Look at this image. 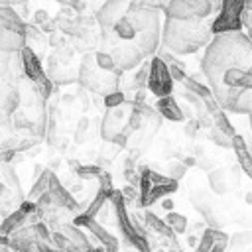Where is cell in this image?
Returning <instances> with one entry per match:
<instances>
[{
    "mask_svg": "<svg viewBox=\"0 0 252 252\" xmlns=\"http://www.w3.org/2000/svg\"><path fill=\"white\" fill-rule=\"evenodd\" d=\"M183 91L191 93L193 96H197V98H201V100H207V98L213 96L211 91H209V87H207L205 83H201L199 77H189V75H187V77L183 79Z\"/></svg>",
    "mask_w": 252,
    "mask_h": 252,
    "instance_id": "obj_22",
    "label": "cell"
},
{
    "mask_svg": "<svg viewBox=\"0 0 252 252\" xmlns=\"http://www.w3.org/2000/svg\"><path fill=\"white\" fill-rule=\"evenodd\" d=\"M118 43L136 45L144 57H154L159 45V12L150 2H128L126 12L114 26L100 33V51H108Z\"/></svg>",
    "mask_w": 252,
    "mask_h": 252,
    "instance_id": "obj_1",
    "label": "cell"
},
{
    "mask_svg": "<svg viewBox=\"0 0 252 252\" xmlns=\"http://www.w3.org/2000/svg\"><path fill=\"white\" fill-rule=\"evenodd\" d=\"M163 222L171 228V232H173V234H183V232H187V226H189L187 217H185V215H181V213H175V211L167 213Z\"/></svg>",
    "mask_w": 252,
    "mask_h": 252,
    "instance_id": "obj_24",
    "label": "cell"
},
{
    "mask_svg": "<svg viewBox=\"0 0 252 252\" xmlns=\"http://www.w3.org/2000/svg\"><path fill=\"white\" fill-rule=\"evenodd\" d=\"M4 138H6V134H4V132H2V130H0V142H2V140H4Z\"/></svg>",
    "mask_w": 252,
    "mask_h": 252,
    "instance_id": "obj_38",
    "label": "cell"
},
{
    "mask_svg": "<svg viewBox=\"0 0 252 252\" xmlns=\"http://www.w3.org/2000/svg\"><path fill=\"white\" fill-rule=\"evenodd\" d=\"M0 177H2V183H4V185L10 189V193L14 195V199H16L18 203H22V201H24V193H22V185H20V179H18L16 171H14L10 165L0 163Z\"/></svg>",
    "mask_w": 252,
    "mask_h": 252,
    "instance_id": "obj_21",
    "label": "cell"
},
{
    "mask_svg": "<svg viewBox=\"0 0 252 252\" xmlns=\"http://www.w3.org/2000/svg\"><path fill=\"white\" fill-rule=\"evenodd\" d=\"M215 4L209 0H171L163 6L165 18L171 20H205L213 14Z\"/></svg>",
    "mask_w": 252,
    "mask_h": 252,
    "instance_id": "obj_8",
    "label": "cell"
},
{
    "mask_svg": "<svg viewBox=\"0 0 252 252\" xmlns=\"http://www.w3.org/2000/svg\"><path fill=\"white\" fill-rule=\"evenodd\" d=\"M213 39L211 20H171L165 18L163 32H159L161 49L173 55L197 53Z\"/></svg>",
    "mask_w": 252,
    "mask_h": 252,
    "instance_id": "obj_3",
    "label": "cell"
},
{
    "mask_svg": "<svg viewBox=\"0 0 252 252\" xmlns=\"http://www.w3.org/2000/svg\"><path fill=\"white\" fill-rule=\"evenodd\" d=\"M185 171H187V167L181 163V161H169L167 165H165V169H163V177H167V179H173V181H177V179H181L183 175H185Z\"/></svg>",
    "mask_w": 252,
    "mask_h": 252,
    "instance_id": "obj_28",
    "label": "cell"
},
{
    "mask_svg": "<svg viewBox=\"0 0 252 252\" xmlns=\"http://www.w3.org/2000/svg\"><path fill=\"white\" fill-rule=\"evenodd\" d=\"M51 169H43L39 175H37V179L33 181V185H32V189H30V193H28V201H37L43 193H47V187H49V177H51Z\"/></svg>",
    "mask_w": 252,
    "mask_h": 252,
    "instance_id": "obj_23",
    "label": "cell"
},
{
    "mask_svg": "<svg viewBox=\"0 0 252 252\" xmlns=\"http://www.w3.org/2000/svg\"><path fill=\"white\" fill-rule=\"evenodd\" d=\"M158 57L165 63V67H167V71H169V77H171V81H177V83H183V79L187 77V65L181 61V59H177V57H173L171 53H167V51H159L158 53Z\"/></svg>",
    "mask_w": 252,
    "mask_h": 252,
    "instance_id": "obj_19",
    "label": "cell"
},
{
    "mask_svg": "<svg viewBox=\"0 0 252 252\" xmlns=\"http://www.w3.org/2000/svg\"><path fill=\"white\" fill-rule=\"evenodd\" d=\"M89 124H91V120L89 118H81V122H79V128H77V132H75V142H83L85 140V134H87V130H89Z\"/></svg>",
    "mask_w": 252,
    "mask_h": 252,
    "instance_id": "obj_33",
    "label": "cell"
},
{
    "mask_svg": "<svg viewBox=\"0 0 252 252\" xmlns=\"http://www.w3.org/2000/svg\"><path fill=\"white\" fill-rule=\"evenodd\" d=\"M102 100H104V106H106V108H118V106L124 104L126 94H124V91H114V93L102 96Z\"/></svg>",
    "mask_w": 252,
    "mask_h": 252,
    "instance_id": "obj_30",
    "label": "cell"
},
{
    "mask_svg": "<svg viewBox=\"0 0 252 252\" xmlns=\"http://www.w3.org/2000/svg\"><path fill=\"white\" fill-rule=\"evenodd\" d=\"M207 183H209V189L215 195H219V197H224V195L236 191L240 187V171H238V165L211 169L207 173Z\"/></svg>",
    "mask_w": 252,
    "mask_h": 252,
    "instance_id": "obj_9",
    "label": "cell"
},
{
    "mask_svg": "<svg viewBox=\"0 0 252 252\" xmlns=\"http://www.w3.org/2000/svg\"><path fill=\"white\" fill-rule=\"evenodd\" d=\"M33 22H35L33 26H37V28H39V26H43L45 22H49V16H47V12H43V10H37V12H35V16H33Z\"/></svg>",
    "mask_w": 252,
    "mask_h": 252,
    "instance_id": "obj_34",
    "label": "cell"
},
{
    "mask_svg": "<svg viewBox=\"0 0 252 252\" xmlns=\"http://www.w3.org/2000/svg\"><path fill=\"white\" fill-rule=\"evenodd\" d=\"M93 59H94V63H96V67H98L100 71H106V73H114V75H118V77H122V75H124V73H120V71L116 69V65H114L112 57H110L106 51H100V49L93 51Z\"/></svg>",
    "mask_w": 252,
    "mask_h": 252,
    "instance_id": "obj_25",
    "label": "cell"
},
{
    "mask_svg": "<svg viewBox=\"0 0 252 252\" xmlns=\"http://www.w3.org/2000/svg\"><path fill=\"white\" fill-rule=\"evenodd\" d=\"M228 240V238H226ZM226 240H220V242H217L213 248H211V252H224L226 250Z\"/></svg>",
    "mask_w": 252,
    "mask_h": 252,
    "instance_id": "obj_35",
    "label": "cell"
},
{
    "mask_svg": "<svg viewBox=\"0 0 252 252\" xmlns=\"http://www.w3.org/2000/svg\"><path fill=\"white\" fill-rule=\"evenodd\" d=\"M100 173L102 169L98 165H77V171H75L79 179H96Z\"/></svg>",
    "mask_w": 252,
    "mask_h": 252,
    "instance_id": "obj_29",
    "label": "cell"
},
{
    "mask_svg": "<svg viewBox=\"0 0 252 252\" xmlns=\"http://www.w3.org/2000/svg\"><path fill=\"white\" fill-rule=\"evenodd\" d=\"M228 69H252V41L244 32L213 35L201 57V71L213 96L220 93V79Z\"/></svg>",
    "mask_w": 252,
    "mask_h": 252,
    "instance_id": "obj_2",
    "label": "cell"
},
{
    "mask_svg": "<svg viewBox=\"0 0 252 252\" xmlns=\"http://www.w3.org/2000/svg\"><path fill=\"white\" fill-rule=\"evenodd\" d=\"M85 228L98 240V244H100V248L104 252H118V240H116V236H112L110 230L104 224H100V220H96V219L94 220H89L85 224Z\"/></svg>",
    "mask_w": 252,
    "mask_h": 252,
    "instance_id": "obj_16",
    "label": "cell"
},
{
    "mask_svg": "<svg viewBox=\"0 0 252 252\" xmlns=\"http://www.w3.org/2000/svg\"><path fill=\"white\" fill-rule=\"evenodd\" d=\"M211 124H213V128H217L219 132H222L224 136H228V138H232V136H236V130L232 128V124L228 122V118H226V114L219 108L213 116H211Z\"/></svg>",
    "mask_w": 252,
    "mask_h": 252,
    "instance_id": "obj_26",
    "label": "cell"
},
{
    "mask_svg": "<svg viewBox=\"0 0 252 252\" xmlns=\"http://www.w3.org/2000/svg\"><path fill=\"white\" fill-rule=\"evenodd\" d=\"M28 220H30L28 215H24L20 209H14L10 215L4 217V220H0V238H2V236H10V234L16 232L18 228L26 226Z\"/></svg>",
    "mask_w": 252,
    "mask_h": 252,
    "instance_id": "obj_20",
    "label": "cell"
},
{
    "mask_svg": "<svg viewBox=\"0 0 252 252\" xmlns=\"http://www.w3.org/2000/svg\"><path fill=\"white\" fill-rule=\"evenodd\" d=\"M24 79L20 53H0V85H20Z\"/></svg>",
    "mask_w": 252,
    "mask_h": 252,
    "instance_id": "obj_14",
    "label": "cell"
},
{
    "mask_svg": "<svg viewBox=\"0 0 252 252\" xmlns=\"http://www.w3.org/2000/svg\"><path fill=\"white\" fill-rule=\"evenodd\" d=\"M244 0H224L219 4V14L211 20V33L220 35V33H234L242 32L240 24V12H242Z\"/></svg>",
    "mask_w": 252,
    "mask_h": 252,
    "instance_id": "obj_7",
    "label": "cell"
},
{
    "mask_svg": "<svg viewBox=\"0 0 252 252\" xmlns=\"http://www.w3.org/2000/svg\"><path fill=\"white\" fill-rule=\"evenodd\" d=\"M126 8H128V2H104L94 14V22L98 26V32L100 33L108 32L114 26V22L126 12Z\"/></svg>",
    "mask_w": 252,
    "mask_h": 252,
    "instance_id": "obj_15",
    "label": "cell"
},
{
    "mask_svg": "<svg viewBox=\"0 0 252 252\" xmlns=\"http://www.w3.org/2000/svg\"><path fill=\"white\" fill-rule=\"evenodd\" d=\"M156 112H158L161 118L171 120V122H181V120H185L179 102H177L171 94H169V96H163V98H158V102H156Z\"/></svg>",
    "mask_w": 252,
    "mask_h": 252,
    "instance_id": "obj_17",
    "label": "cell"
},
{
    "mask_svg": "<svg viewBox=\"0 0 252 252\" xmlns=\"http://www.w3.org/2000/svg\"><path fill=\"white\" fill-rule=\"evenodd\" d=\"M106 53L112 57V61H114V65H116V69H118L120 73L132 71V69H136L140 63L146 61L144 53H142L136 45H130V43H118V45L110 47Z\"/></svg>",
    "mask_w": 252,
    "mask_h": 252,
    "instance_id": "obj_11",
    "label": "cell"
},
{
    "mask_svg": "<svg viewBox=\"0 0 252 252\" xmlns=\"http://www.w3.org/2000/svg\"><path fill=\"white\" fill-rule=\"evenodd\" d=\"M77 81L83 89L98 94V96H106L114 91H118L120 85V77L114 73H106L100 71L93 59V53L83 55L81 63H79V71H77Z\"/></svg>",
    "mask_w": 252,
    "mask_h": 252,
    "instance_id": "obj_4",
    "label": "cell"
},
{
    "mask_svg": "<svg viewBox=\"0 0 252 252\" xmlns=\"http://www.w3.org/2000/svg\"><path fill=\"white\" fill-rule=\"evenodd\" d=\"M47 195L51 199V207H57L65 213H81L79 209V201L73 197V193L59 181V177L55 173H51L49 177V187H47Z\"/></svg>",
    "mask_w": 252,
    "mask_h": 252,
    "instance_id": "obj_12",
    "label": "cell"
},
{
    "mask_svg": "<svg viewBox=\"0 0 252 252\" xmlns=\"http://www.w3.org/2000/svg\"><path fill=\"white\" fill-rule=\"evenodd\" d=\"M230 148L236 152V165L242 167L244 175L250 177L252 175V165H250V152H248V142H244V138L240 134L230 138Z\"/></svg>",
    "mask_w": 252,
    "mask_h": 252,
    "instance_id": "obj_18",
    "label": "cell"
},
{
    "mask_svg": "<svg viewBox=\"0 0 252 252\" xmlns=\"http://www.w3.org/2000/svg\"><path fill=\"white\" fill-rule=\"evenodd\" d=\"M146 87L158 96V98H163V96H169L171 91H173V81L169 77V71L165 67V63L154 55L150 59V71H148V83Z\"/></svg>",
    "mask_w": 252,
    "mask_h": 252,
    "instance_id": "obj_10",
    "label": "cell"
},
{
    "mask_svg": "<svg viewBox=\"0 0 252 252\" xmlns=\"http://www.w3.org/2000/svg\"><path fill=\"white\" fill-rule=\"evenodd\" d=\"M173 205H175V203H173L171 199H161V207H163L167 213H171V211H173Z\"/></svg>",
    "mask_w": 252,
    "mask_h": 252,
    "instance_id": "obj_36",
    "label": "cell"
},
{
    "mask_svg": "<svg viewBox=\"0 0 252 252\" xmlns=\"http://www.w3.org/2000/svg\"><path fill=\"white\" fill-rule=\"evenodd\" d=\"M209 140H211V142H215L217 146L224 148V150H228V148H230V138H228V136H224L222 132H219V130H217V128H213V126H211V130H209Z\"/></svg>",
    "mask_w": 252,
    "mask_h": 252,
    "instance_id": "obj_31",
    "label": "cell"
},
{
    "mask_svg": "<svg viewBox=\"0 0 252 252\" xmlns=\"http://www.w3.org/2000/svg\"><path fill=\"white\" fill-rule=\"evenodd\" d=\"M120 150H122V148H118V146H114V144H110V142H104L102 148H100L98 158H100V161H102V159H114V156L120 154Z\"/></svg>",
    "mask_w": 252,
    "mask_h": 252,
    "instance_id": "obj_32",
    "label": "cell"
},
{
    "mask_svg": "<svg viewBox=\"0 0 252 252\" xmlns=\"http://www.w3.org/2000/svg\"><path fill=\"white\" fill-rule=\"evenodd\" d=\"M144 219H146V224H148V226H152L158 234H161V236H165V238H171V236H173L171 228H169V226H167L159 217H156L154 213H150V211H148V213L144 215Z\"/></svg>",
    "mask_w": 252,
    "mask_h": 252,
    "instance_id": "obj_27",
    "label": "cell"
},
{
    "mask_svg": "<svg viewBox=\"0 0 252 252\" xmlns=\"http://www.w3.org/2000/svg\"><path fill=\"white\" fill-rule=\"evenodd\" d=\"M0 252H16V250H12V248H8V246L0 244Z\"/></svg>",
    "mask_w": 252,
    "mask_h": 252,
    "instance_id": "obj_37",
    "label": "cell"
},
{
    "mask_svg": "<svg viewBox=\"0 0 252 252\" xmlns=\"http://www.w3.org/2000/svg\"><path fill=\"white\" fill-rule=\"evenodd\" d=\"M43 71H45V75H47V79L51 81L53 87L77 81L79 63H75V51L69 45L53 49L45 59Z\"/></svg>",
    "mask_w": 252,
    "mask_h": 252,
    "instance_id": "obj_5",
    "label": "cell"
},
{
    "mask_svg": "<svg viewBox=\"0 0 252 252\" xmlns=\"http://www.w3.org/2000/svg\"><path fill=\"white\" fill-rule=\"evenodd\" d=\"M20 59H22L24 77H26V79L37 89V93L47 100V98L53 94L55 87H53L51 81L47 79V75H45V71H43L41 59H37L35 53H33L30 47H24V49L20 51Z\"/></svg>",
    "mask_w": 252,
    "mask_h": 252,
    "instance_id": "obj_6",
    "label": "cell"
},
{
    "mask_svg": "<svg viewBox=\"0 0 252 252\" xmlns=\"http://www.w3.org/2000/svg\"><path fill=\"white\" fill-rule=\"evenodd\" d=\"M20 108V91L16 85H0V130H10V120Z\"/></svg>",
    "mask_w": 252,
    "mask_h": 252,
    "instance_id": "obj_13",
    "label": "cell"
}]
</instances>
